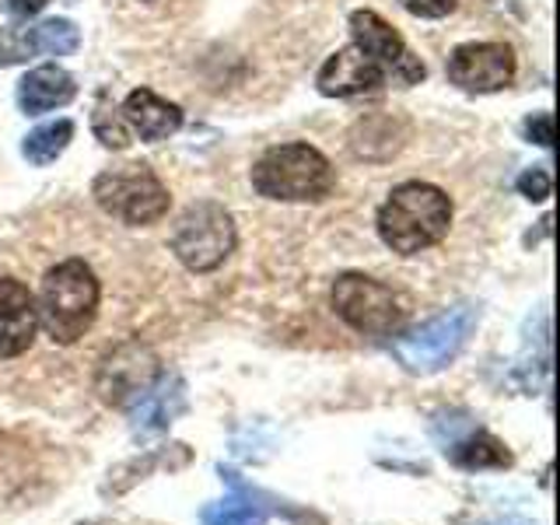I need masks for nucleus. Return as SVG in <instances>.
Listing matches in <instances>:
<instances>
[{
  "instance_id": "f257e3e1",
  "label": "nucleus",
  "mask_w": 560,
  "mask_h": 525,
  "mask_svg": "<svg viewBox=\"0 0 560 525\" xmlns=\"http://www.w3.org/2000/svg\"><path fill=\"white\" fill-rule=\"evenodd\" d=\"M452 200L431 183H402L378 210V235L399 256H417L448 235Z\"/></svg>"
},
{
  "instance_id": "f03ea898",
  "label": "nucleus",
  "mask_w": 560,
  "mask_h": 525,
  "mask_svg": "<svg viewBox=\"0 0 560 525\" xmlns=\"http://www.w3.org/2000/svg\"><path fill=\"white\" fill-rule=\"evenodd\" d=\"M98 277L84 259H63L57 262L39 288V326L49 332L52 343H78L92 329L98 315Z\"/></svg>"
},
{
  "instance_id": "7ed1b4c3",
  "label": "nucleus",
  "mask_w": 560,
  "mask_h": 525,
  "mask_svg": "<svg viewBox=\"0 0 560 525\" xmlns=\"http://www.w3.org/2000/svg\"><path fill=\"white\" fill-rule=\"evenodd\" d=\"M253 186L267 200L319 203L337 186V172L308 144H280L253 165Z\"/></svg>"
},
{
  "instance_id": "20e7f679",
  "label": "nucleus",
  "mask_w": 560,
  "mask_h": 525,
  "mask_svg": "<svg viewBox=\"0 0 560 525\" xmlns=\"http://www.w3.org/2000/svg\"><path fill=\"white\" fill-rule=\"evenodd\" d=\"M95 200L105 214H113L116 221L133 228L162 221L172 203L162 179L140 162L105 168L95 179Z\"/></svg>"
},
{
  "instance_id": "39448f33",
  "label": "nucleus",
  "mask_w": 560,
  "mask_h": 525,
  "mask_svg": "<svg viewBox=\"0 0 560 525\" xmlns=\"http://www.w3.org/2000/svg\"><path fill=\"white\" fill-rule=\"evenodd\" d=\"M477 319H480V312L472 305L445 308L442 315H434V319H428L424 326L407 332V337H399L393 343V354L413 375L442 372L445 364H452L455 358H459V350L466 347Z\"/></svg>"
},
{
  "instance_id": "423d86ee",
  "label": "nucleus",
  "mask_w": 560,
  "mask_h": 525,
  "mask_svg": "<svg viewBox=\"0 0 560 525\" xmlns=\"http://www.w3.org/2000/svg\"><path fill=\"white\" fill-rule=\"evenodd\" d=\"M235 221L232 214L214 203L200 200L183 210V218L175 221L172 232V253L192 273H210L235 253Z\"/></svg>"
},
{
  "instance_id": "0eeeda50",
  "label": "nucleus",
  "mask_w": 560,
  "mask_h": 525,
  "mask_svg": "<svg viewBox=\"0 0 560 525\" xmlns=\"http://www.w3.org/2000/svg\"><path fill=\"white\" fill-rule=\"evenodd\" d=\"M329 302L337 308L340 319L364 332V337H396L407 319L399 294L385 288L382 280L364 277V273H343L329 291Z\"/></svg>"
},
{
  "instance_id": "6e6552de",
  "label": "nucleus",
  "mask_w": 560,
  "mask_h": 525,
  "mask_svg": "<svg viewBox=\"0 0 560 525\" xmlns=\"http://www.w3.org/2000/svg\"><path fill=\"white\" fill-rule=\"evenodd\" d=\"M350 35H354V46L382 70V74H389L399 84L424 81L428 67L413 57V52L407 49V43L399 39V32L389 22H382L375 11L350 14Z\"/></svg>"
},
{
  "instance_id": "1a4fd4ad",
  "label": "nucleus",
  "mask_w": 560,
  "mask_h": 525,
  "mask_svg": "<svg viewBox=\"0 0 560 525\" xmlns=\"http://www.w3.org/2000/svg\"><path fill=\"white\" fill-rule=\"evenodd\" d=\"M154 378H158V358L151 354V347L130 340L102 358L95 389L109 407H130V402L144 396V389Z\"/></svg>"
},
{
  "instance_id": "9d476101",
  "label": "nucleus",
  "mask_w": 560,
  "mask_h": 525,
  "mask_svg": "<svg viewBox=\"0 0 560 525\" xmlns=\"http://www.w3.org/2000/svg\"><path fill=\"white\" fill-rule=\"evenodd\" d=\"M448 78L463 92L487 95L501 92L515 78V52L504 43H466L455 46L448 57Z\"/></svg>"
},
{
  "instance_id": "9b49d317",
  "label": "nucleus",
  "mask_w": 560,
  "mask_h": 525,
  "mask_svg": "<svg viewBox=\"0 0 560 525\" xmlns=\"http://www.w3.org/2000/svg\"><path fill=\"white\" fill-rule=\"evenodd\" d=\"M39 332V308L32 291L14 277H0V358H18Z\"/></svg>"
},
{
  "instance_id": "f8f14e48",
  "label": "nucleus",
  "mask_w": 560,
  "mask_h": 525,
  "mask_svg": "<svg viewBox=\"0 0 560 525\" xmlns=\"http://www.w3.org/2000/svg\"><path fill=\"white\" fill-rule=\"evenodd\" d=\"M382 78H385L382 70L368 60L354 43H350V46L332 52V57L323 63L315 84H319V92L329 98H350V95L375 92V88L382 84Z\"/></svg>"
},
{
  "instance_id": "ddd939ff",
  "label": "nucleus",
  "mask_w": 560,
  "mask_h": 525,
  "mask_svg": "<svg viewBox=\"0 0 560 525\" xmlns=\"http://www.w3.org/2000/svg\"><path fill=\"white\" fill-rule=\"evenodd\" d=\"M183 410H186V385H183V378L158 375L144 389V396H140L137 402H130V417H133L130 424L140 434L165 431Z\"/></svg>"
},
{
  "instance_id": "4468645a",
  "label": "nucleus",
  "mask_w": 560,
  "mask_h": 525,
  "mask_svg": "<svg viewBox=\"0 0 560 525\" xmlns=\"http://www.w3.org/2000/svg\"><path fill=\"white\" fill-rule=\"evenodd\" d=\"M74 95H78L74 78L57 63L35 67L18 81V105H22L25 116H43L49 109H60V105H67Z\"/></svg>"
},
{
  "instance_id": "2eb2a0df",
  "label": "nucleus",
  "mask_w": 560,
  "mask_h": 525,
  "mask_svg": "<svg viewBox=\"0 0 560 525\" xmlns=\"http://www.w3.org/2000/svg\"><path fill=\"white\" fill-rule=\"evenodd\" d=\"M122 119L140 133V140H165L183 127L179 105H172L165 98H158L148 88H137L122 102Z\"/></svg>"
},
{
  "instance_id": "dca6fc26",
  "label": "nucleus",
  "mask_w": 560,
  "mask_h": 525,
  "mask_svg": "<svg viewBox=\"0 0 560 525\" xmlns=\"http://www.w3.org/2000/svg\"><path fill=\"white\" fill-rule=\"evenodd\" d=\"M445 445V455L459 469H504L512 466V452L504 442L483 428H469L466 434H452Z\"/></svg>"
},
{
  "instance_id": "f3484780",
  "label": "nucleus",
  "mask_w": 560,
  "mask_h": 525,
  "mask_svg": "<svg viewBox=\"0 0 560 525\" xmlns=\"http://www.w3.org/2000/svg\"><path fill=\"white\" fill-rule=\"evenodd\" d=\"M70 137H74V122L70 119H57V122H46V127L32 130L22 140V154L28 158L32 165H49L67 151Z\"/></svg>"
},
{
  "instance_id": "a211bd4d",
  "label": "nucleus",
  "mask_w": 560,
  "mask_h": 525,
  "mask_svg": "<svg viewBox=\"0 0 560 525\" xmlns=\"http://www.w3.org/2000/svg\"><path fill=\"white\" fill-rule=\"evenodd\" d=\"M203 525H267V508L256 504L245 490L235 487V498L203 508Z\"/></svg>"
},
{
  "instance_id": "6ab92c4d",
  "label": "nucleus",
  "mask_w": 560,
  "mask_h": 525,
  "mask_svg": "<svg viewBox=\"0 0 560 525\" xmlns=\"http://www.w3.org/2000/svg\"><path fill=\"white\" fill-rule=\"evenodd\" d=\"M28 35H32V49L49 52V57H67V52H74L81 46V32L67 18H46L43 25L28 28Z\"/></svg>"
},
{
  "instance_id": "aec40b11",
  "label": "nucleus",
  "mask_w": 560,
  "mask_h": 525,
  "mask_svg": "<svg viewBox=\"0 0 560 525\" xmlns=\"http://www.w3.org/2000/svg\"><path fill=\"white\" fill-rule=\"evenodd\" d=\"M92 122H95V133H98V140L105 148H116V151H122L130 144V133H127V122H122L119 116H116V109L109 105V98L105 95H98V105H95V116H92Z\"/></svg>"
},
{
  "instance_id": "412c9836",
  "label": "nucleus",
  "mask_w": 560,
  "mask_h": 525,
  "mask_svg": "<svg viewBox=\"0 0 560 525\" xmlns=\"http://www.w3.org/2000/svg\"><path fill=\"white\" fill-rule=\"evenodd\" d=\"M35 57V49H32V35L28 28H0V67H11V63H22Z\"/></svg>"
},
{
  "instance_id": "4be33fe9",
  "label": "nucleus",
  "mask_w": 560,
  "mask_h": 525,
  "mask_svg": "<svg viewBox=\"0 0 560 525\" xmlns=\"http://www.w3.org/2000/svg\"><path fill=\"white\" fill-rule=\"evenodd\" d=\"M550 189H553V183H550V172L547 168H529V172L518 175V192H522V197L536 200V203L547 200Z\"/></svg>"
},
{
  "instance_id": "5701e85b",
  "label": "nucleus",
  "mask_w": 560,
  "mask_h": 525,
  "mask_svg": "<svg viewBox=\"0 0 560 525\" xmlns=\"http://www.w3.org/2000/svg\"><path fill=\"white\" fill-rule=\"evenodd\" d=\"M399 4L417 18H445L455 11L459 0H399Z\"/></svg>"
},
{
  "instance_id": "b1692460",
  "label": "nucleus",
  "mask_w": 560,
  "mask_h": 525,
  "mask_svg": "<svg viewBox=\"0 0 560 525\" xmlns=\"http://www.w3.org/2000/svg\"><path fill=\"white\" fill-rule=\"evenodd\" d=\"M525 137L536 140L539 148H553V116L550 113H536L525 122Z\"/></svg>"
},
{
  "instance_id": "393cba45",
  "label": "nucleus",
  "mask_w": 560,
  "mask_h": 525,
  "mask_svg": "<svg viewBox=\"0 0 560 525\" xmlns=\"http://www.w3.org/2000/svg\"><path fill=\"white\" fill-rule=\"evenodd\" d=\"M46 4H49V0H8L11 14H18V18H32V14H39Z\"/></svg>"
},
{
  "instance_id": "a878e982",
  "label": "nucleus",
  "mask_w": 560,
  "mask_h": 525,
  "mask_svg": "<svg viewBox=\"0 0 560 525\" xmlns=\"http://www.w3.org/2000/svg\"><path fill=\"white\" fill-rule=\"evenodd\" d=\"M483 525H533V522H525V518H498V522H483Z\"/></svg>"
}]
</instances>
